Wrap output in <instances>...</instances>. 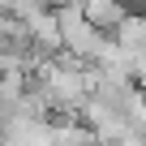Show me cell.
<instances>
[{
	"label": "cell",
	"instance_id": "obj_1",
	"mask_svg": "<svg viewBox=\"0 0 146 146\" xmlns=\"http://www.w3.org/2000/svg\"><path fill=\"white\" fill-rule=\"evenodd\" d=\"M35 69H39V86H43V95H47L52 108L82 112V103L95 95V69H82V60H73V56H64V60L47 56Z\"/></svg>",
	"mask_w": 146,
	"mask_h": 146
},
{
	"label": "cell",
	"instance_id": "obj_2",
	"mask_svg": "<svg viewBox=\"0 0 146 146\" xmlns=\"http://www.w3.org/2000/svg\"><path fill=\"white\" fill-rule=\"evenodd\" d=\"M56 26H60V47H64L73 60H95V56H99L103 35L82 17L78 5H60V9H56Z\"/></svg>",
	"mask_w": 146,
	"mask_h": 146
},
{
	"label": "cell",
	"instance_id": "obj_5",
	"mask_svg": "<svg viewBox=\"0 0 146 146\" xmlns=\"http://www.w3.org/2000/svg\"><path fill=\"white\" fill-rule=\"evenodd\" d=\"M82 17L99 30V35H108V30H116L120 22H125V5L120 0H82Z\"/></svg>",
	"mask_w": 146,
	"mask_h": 146
},
{
	"label": "cell",
	"instance_id": "obj_4",
	"mask_svg": "<svg viewBox=\"0 0 146 146\" xmlns=\"http://www.w3.org/2000/svg\"><path fill=\"white\" fill-rule=\"evenodd\" d=\"M116 39V47H125L129 52V60H137V56H146V13H125V22L112 30Z\"/></svg>",
	"mask_w": 146,
	"mask_h": 146
},
{
	"label": "cell",
	"instance_id": "obj_7",
	"mask_svg": "<svg viewBox=\"0 0 146 146\" xmlns=\"http://www.w3.org/2000/svg\"><path fill=\"white\" fill-rule=\"evenodd\" d=\"M52 5H82V0H52Z\"/></svg>",
	"mask_w": 146,
	"mask_h": 146
},
{
	"label": "cell",
	"instance_id": "obj_3",
	"mask_svg": "<svg viewBox=\"0 0 146 146\" xmlns=\"http://www.w3.org/2000/svg\"><path fill=\"white\" fill-rule=\"evenodd\" d=\"M26 22V35H30V43L43 52V56H52V52H60V26H56V13H47V9H39V13H30V17H22Z\"/></svg>",
	"mask_w": 146,
	"mask_h": 146
},
{
	"label": "cell",
	"instance_id": "obj_6",
	"mask_svg": "<svg viewBox=\"0 0 146 146\" xmlns=\"http://www.w3.org/2000/svg\"><path fill=\"white\" fill-rule=\"evenodd\" d=\"M52 146H99V142H95V133L86 125L64 120V125H52Z\"/></svg>",
	"mask_w": 146,
	"mask_h": 146
}]
</instances>
